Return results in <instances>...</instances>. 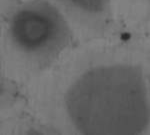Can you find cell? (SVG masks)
Returning <instances> with one entry per match:
<instances>
[{"label":"cell","instance_id":"6da1fadb","mask_svg":"<svg viewBox=\"0 0 150 135\" xmlns=\"http://www.w3.org/2000/svg\"><path fill=\"white\" fill-rule=\"evenodd\" d=\"M65 106L82 134H139L150 119L143 76L130 65H103L86 71L67 90Z\"/></svg>","mask_w":150,"mask_h":135},{"label":"cell","instance_id":"7a4b0ae2","mask_svg":"<svg viewBox=\"0 0 150 135\" xmlns=\"http://www.w3.org/2000/svg\"><path fill=\"white\" fill-rule=\"evenodd\" d=\"M8 34L13 46L37 60H50L66 46L69 29L59 10L46 0H32L11 15Z\"/></svg>","mask_w":150,"mask_h":135},{"label":"cell","instance_id":"3957f363","mask_svg":"<svg viewBox=\"0 0 150 135\" xmlns=\"http://www.w3.org/2000/svg\"><path fill=\"white\" fill-rule=\"evenodd\" d=\"M68 4L89 14L102 13L106 9L108 0H65Z\"/></svg>","mask_w":150,"mask_h":135},{"label":"cell","instance_id":"277c9868","mask_svg":"<svg viewBox=\"0 0 150 135\" xmlns=\"http://www.w3.org/2000/svg\"><path fill=\"white\" fill-rule=\"evenodd\" d=\"M6 91V85H5V80H4L3 74H2V69L1 65H0V96H2Z\"/></svg>","mask_w":150,"mask_h":135}]
</instances>
